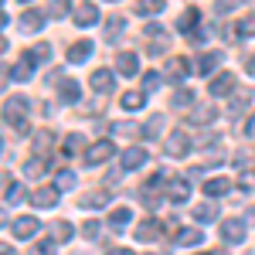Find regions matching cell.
I'll return each instance as SVG.
<instances>
[{
    "instance_id": "obj_11",
    "label": "cell",
    "mask_w": 255,
    "mask_h": 255,
    "mask_svg": "<svg viewBox=\"0 0 255 255\" xmlns=\"http://www.w3.org/2000/svg\"><path fill=\"white\" fill-rule=\"evenodd\" d=\"M167 194H170L174 204H184V201L191 197V184H187L184 177H174V180H170V187H167Z\"/></svg>"
},
{
    "instance_id": "obj_4",
    "label": "cell",
    "mask_w": 255,
    "mask_h": 255,
    "mask_svg": "<svg viewBox=\"0 0 255 255\" xmlns=\"http://www.w3.org/2000/svg\"><path fill=\"white\" fill-rule=\"evenodd\" d=\"M113 157V139H96L89 150H85V167H96V163H102V160Z\"/></svg>"
},
{
    "instance_id": "obj_14",
    "label": "cell",
    "mask_w": 255,
    "mask_h": 255,
    "mask_svg": "<svg viewBox=\"0 0 255 255\" xmlns=\"http://www.w3.org/2000/svg\"><path fill=\"white\" fill-rule=\"evenodd\" d=\"M116 72L119 75H136L139 72V58L133 55V51H123V55L116 58Z\"/></svg>"
},
{
    "instance_id": "obj_51",
    "label": "cell",
    "mask_w": 255,
    "mask_h": 255,
    "mask_svg": "<svg viewBox=\"0 0 255 255\" xmlns=\"http://www.w3.org/2000/svg\"><path fill=\"white\" fill-rule=\"evenodd\" d=\"M106 255H136V252H129V249H113V252H106Z\"/></svg>"
},
{
    "instance_id": "obj_37",
    "label": "cell",
    "mask_w": 255,
    "mask_h": 255,
    "mask_svg": "<svg viewBox=\"0 0 255 255\" xmlns=\"http://www.w3.org/2000/svg\"><path fill=\"white\" fill-rule=\"evenodd\" d=\"M68 238H72V225H68V221H58V225H55V242L65 245Z\"/></svg>"
},
{
    "instance_id": "obj_55",
    "label": "cell",
    "mask_w": 255,
    "mask_h": 255,
    "mask_svg": "<svg viewBox=\"0 0 255 255\" xmlns=\"http://www.w3.org/2000/svg\"><path fill=\"white\" fill-rule=\"evenodd\" d=\"M3 51H7V41H0V55H3Z\"/></svg>"
},
{
    "instance_id": "obj_6",
    "label": "cell",
    "mask_w": 255,
    "mask_h": 255,
    "mask_svg": "<svg viewBox=\"0 0 255 255\" xmlns=\"http://www.w3.org/2000/svg\"><path fill=\"white\" fill-rule=\"evenodd\" d=\"M58 187H38V191H31V204L34 208H55L58 204Z\"/></svg>"
},
{
    "instance_id": "obj_28",
    "label": "cell",
    "mask_w": 255,
    "mask_h": 255,
    "mask_svg": "<svg viewBox=\"0 0 255 255\" xmlns=\"http://www.w3.org/2000/svg\"><path fill=\"white\" fill-rule=\"evenodd\" d=\"M163 7H167L163 0H139V3H136V10L143 14V17H153V14H160Z\"/></svg>"
},
{
    "instance_id": "obj_57",
    "label": "cell",
    "mask_w": 255,
    "mask_h": 255,
    "mask_svg": "<svg viewBox=\"0 0 255 255\" xmlns=\"http://www.w3.org/2000/svg\"><path fill=\"white\" fill-rule=\"evenodd\" d=\"M20 3H31V0H20Z\"/></svg>"
},
{
    "instance_id": "obj_25",
    "label": "cell",
    "mask_w": 255,
    "mask_h": 255,
    "mask_svg": "<svg viewBox=\"0 0 255 255\" xmlns=\"http://www.w3.org/2000/svg\"><path fill=\"white\" fill-rule=\"evenodd\" d=\"M113 197H109V191H96V194H85L82 197V208H106Z\"/></svg>"
},
{
    "instance_id": "obj_7",
    "label": "cell",
    "mask_w": 255,
    "mask_h": 255,
    "mask_svg": "<svg viewBox=\"0 0 255 255\" xmlns=\"http://www.w3.org/2000/svg\"><path fill=\"white\" fill-rule=\"evenodd\" d=\"M232 92H235V75H232V72H221V75L211 79V96H215V99L232 96Z\"/></svg>"
},
{
    "instance_id": "obj_40",
    "label": "cell",
    "mask_w": 255,
    "mask_h": 255,
    "mask_svg": "<svg viewBox=\"0 0 255 255\" xmlns=\"http://www.w3.org/2000/svg\"><path fill=\"white\" fill-rule=\"evenodd\" d=\"M215 7H218V14H232L235 7H242V0H215Z\"/></svg>"
},
{
    "instance_id": "obj_56",
    "label": "cell",
    "mask_w": 255,
    "mask_h": 255,
    "mask_svg": "<svg viewBox=\"0 0 255 255\" xmlns=\"http://www.w3.org/2000/svg\"><path fill=\"white\" fill-rule=\"evenodd\" d=\"M0 150H3V139H0Z\"/></svg>"
},
{
    "instance_id": "obj_29",
    "label": "cell",
    "mask_w": 255,
    "mask_h": 255,
    "mask_svg": "<svg viewBox=\"0 0 255 255\" xmlns=\"http://www.w3.org/2000/svg\"><path fill=\"white\" fill-rule=\"evenodd\" d=\"M252 34H255V14H249L235 24V38H252Z\"/></svg>"
},
{
    "instance_id": "obj_41",
    "label": "cell",
    "mask_w": 255,
    "mask_h": 255,
    "mask_svg": "<svg viewBox=\"0 0 255 255\" xmlns=\"http://www.w3.org/2000/svg\"><path fill=\"white\" fill-rule=\"evenodd\" d=\"M143 89H146V92L160 89V75H157V72H146V75H143Z\"/></svg>"
},
{
    "instance_id": "obj_16",
    "label": "cell",
    "mask_w": 255,
    "mask_h": 255,
    "mask_svg": "<svg viewBox=\"0 0 255 255\" xmlns=\"http://www.w3.org/2000/svg\"><path fill=\"white\" fill-rule=\"evenodd\" d=\"M215 116H218V109H211V106H194L187 119H191L194 126H208V123H215Z\"/></svg>"
},
{
    "instance_id": "obj_13",
    "label": "cell",
    "mask_w": 255,
    "mask_h": 255,
    "mask_svg": "<svg viewBox=\"0 0 255 255\" xmlns=\"http://www.w3.org/2000/svg\"><path fill=\"white\" fill-rule=\"evenodd\" d=\"M55 85H58V96H61V102H75V99L82 96V85H79L75 79H58Z\"/></svg>"
},
{
    "instance_id": "obj_26",
    "label": "cell",
    "mask_w": 255,
    "mask_h": 255,
    "mask_svg": "<svg viewBox=\"0 0 255 255\" xmlns=\"http://www.w3.org/2000/svg\"><path fill=\"white\" fill-rule=\"evenodd\" d=\"M160 228H163L160 221H143V225L136 228V242H150V238H157Z\"/></svg>"
},
{
    "instance_id": "obj_33",
    "label": "cell",
    "mask_w": 255,
    "mask_h": 255,
    "mask_svg": "<svg viewBox=\"0 0 255 255\" xmlns=\"http://www.w3.org/2000/svg\"><path fill=\"white\" fill-rule=\"evenodd\" d=\"M68 10H72L68 0H51V3H48V14H51V17H68Z\"/></svg>"
},
{
    "instance_id": "obj_42",
    "label": "cell",
    "mask_w": 255,
    "mask_h": 255,
    "mask_svg": "<svg viewBox=\"0 0 255 255\" xmlns=\"http://www.w3.org/2000/svg\"><path fill=\"white\" fill-rule=\"evenodd\" d=\"M184 106H194V96L191 92H177L174 96V109H184Z\"/></svg>"
},
{
    "instance_id": "obj_17",
    "label": "cell",
    "mask_w": 255,
    "mask_h": 255,
    "mask_svg": "<svg viewBox=\"0 0 255 255\" xmlns=\"http://www.w3.org/2000/svg\"><path fill=\"white\" fill-rule=\"evenodd\" d=\"M197 20H201V14H197V7H187V10L180 14V20H177V27H180L184 34H191V38H194V27H197Z\"/></svg>"
},
{
    "instance_id": "obj_38",
    "label": "cell",
    "mask_w": 255,
    "mask_h": 255,
    "mask_svg": "<svg viewBox=\"0 0 255 255\" xmlns=\"http://www.w3.org/2000/svg\"><path fill=\"white\" fill-rule=\"evenodd\" d=\"M20 201H24V187L20 184H10L7 187V204H20Z\"/></svg>"
},
{
    "instance_id": "obj_22",
    "label": "cell",
    "mask_w": 255,
    "mask_h": 255,
    "mask_svg": "<svg viewBox=\"0 0 255 255\" xmlns=\"http://www.w3.org/2000/svg\"><path fill=\"white\" fill-rule=\"evenodd\" d=\"M218 61H221V51H208V55H201V58H197V72H201V75H208V72H215L218 68Z\"/></svg>"
},
{
    "instance_id": "obj_46",
    "label": "cell",
    "mask_w": 255,
    "mask_h": 255,
    "mask_svg": "<svg viewBox=\"0 0 255 255\" xmlns=\"http://www.w3.org/2000/svg\"><path fill=\"white\" fill-rule=\"evenodd\" d=\"M79 143H82L79 136H68V139H65V153H75V150H79Z\"/></svg>"
},
{
    "instance_id": "obj_8",
    "label": "cell",
    "mask_w": 255,
    "mask_h": 255,
    "mask_svg": "<svg viewBox=\"0 0 255 255\" xmlns=\"http://www.w3.org/2000/svg\"><path fill=\"white\" fill-rule=\"evenodd\" d=\"M119 160H123V170H139V167L150 160V153H146L143 146H129V150H126Z\"/></svg>"
},
{
    "instance_id": "obj_53",
    "label": "cell",
    "mask_w": 255,
    "mask_h": 255,
    "mask_svg": "<svg viewBox=\"0 0 255 255\" xmlns=\"http://www.w3.org/2000/svg\"><path fill=\"white\" fill-rule=\"evenodd\" d=\"M3 225H7V211L0 208V228H3Z\"/></svg>"
},
{
    "instance_id": "obj_34",
    "label": "cell",
    "mask_w": 255,
    "mask_h": 255,
    "mask_svg": "<svg viewBox=\"0 0 255 255\" xmlns=\"http://www.w3.org/2000/svg\"><path fill=\"white\" fill-rule=\"evenodd\" d=\"M55 249H58V242H51V238H44V242H38L34 249L27 255H55Z\"/></svg>"
},
{
    "instance_id": "obj_48",
    "label": "cell",
    "mask_w": 255,
    "mask_h": 255,
    "mask_svg": "<svg viewBox=\"0 0 255 255\" xmlns=\"http://www.w3.org/2000/svg\"><path fill=\"white\" fill-rule=\"evenodd\" d=\"M245 72H249V75H255V55H249V58H245Z\"/></svg>"
},
{
    "instance_id": "obj_5",
    "label": "cell",
    "mask_w": 255,
    "mask_h": 255,
    "mask_svg": "<svg viewBox=\"0 0 255 255\" xmlns=\"http://www.w3.org/2000/svg\"><path fill=\"white\" fill-rule=\"evenodd\" d=\"M191 75V61L184 58V55H174V58L167 61V79L170 82H184Z\"/></svg>"
},
{
    "instance_id": "obj_19",
    "label": "cell",
    "mask_w": 255,
    "mask_h": 255,
    "mask_svg": "<svg viewBox=\"0 0 255 255\" xmlns=\"http://www.w3.org/2000/svg\"><path fill=\"white\" fill-rule=\"evenodd\" d=\"M228 191H232V180H225V177H215V180L204 184V194L208 197H225Z\"/></svg>"
},
{
    "instance_id": "obj_27",
    "label": "cell",
    "mask_w": 255,
    "mask_h": 255,
    "mask_svg": "<svg viewBox=\"0 0 255 255\" xmlns=\"http://www.w3.org/2000/svg\"><path fill=\"white\" fill-rule=\"evenodd\" d=\"M129 218H133V211H129V208H116V211H113V218H109V225H113L116 232H123V228L129 225Z\"/></svg>"
},
{
    "instance_id": "obj_44",
    "label": "cell",
    "mask_w": 255,
    "mask_h": 255,
    "mask_svg": "<svg viewBox=\"0 0 255 255\" xmlns=\"http://www.w3.org/2000/svg\"><path fill=\"white\" fill-rule=\"evenodd\" d=\"M34 146H38V153L48 150V146H51V133H38V136H34Z\"/></svg>"
},
{
    "instance_id": "obj_35",
    "label": "cell",
    "mask_w": 255,
    "mask_h": 255,
    "mask_svg": "<svg viewBox=\"0 0 255 255\" xmlns=\"http://www.w3.org/2000/svg\"><path fill=\"white\" fill-rule=\"evenodd\" d=\"M113 133H119V136H139V126L136 123H113Z\"/></svg>"
},
{
    "instance_id": "obj_45",
    "label": "cell",
    "mask_w": 255,
    "mask_h": 255,
    "mask_svg": "<svg viewBox=\"0 0 255 255\" xmlns=\"http://www.w3.org/2000/svg\"><path fill=\"white\" fill-rule=\"evenodd\" d=\"M238 187H245V191H249V187H255V174H252V170H245V174L238 177Z\"/></svg>"
},
{
    "instance_id": "obj_43",
    "label": "cell",
    "mask_w": 255,
    "mask_h": 255,
    "mask_svg": "<svg viewBox=\"0 0 255 255\" xmlns=\"http://www.w3.org/2000/svg\"><path fill=\"white\" fill-rule=\"evenodd\" d=\"M31 55H34V61H48V58H51V48H48V44H38Z\"/></svg>"
},
{
    "instance_id": "obj_15",
    "label": "cell",
    "mask_w": 255,
    "mask_h": 255,
    "mask_svg": "<svg viewBox=\"0 0 255 255\" xmlns=\"http://www.w3.org/2000/svg\"><path fill=\"white\" fill-rule=\"evenodd\" d=\"M38 218H17V221H14V235L17 238H34L38 235Z\"/></svg>"
},
{
    "instance_id": "obj_10",
    "label": "cell",
    "mask_w": 255,
    "mask_h": 255,
    "mask_svg": "<svg viewBox=\"0 0 255 255\" xmlns=\"http://www.w3.org/2000/svg\"><path fill=\"white\" fill-rule=\"evenodd\" d=\"M34 65H38V61L31 58V51H27V55L10 68V79H14V82H27V79H31V72H34Z\"/></svg>"
},
{
    "instance_id": "obj_23",
    "label": "cell",
    "mask_w": 255,
    "mask_h": 255,
    "mask_svg": "<svg viewBox=\"0 0 255 255\" xmlns=\"http://www.w3.org/2000/svg\"><path fill=\"white\" fill-rule=\"evenodd\" d=\"M123 109H143L146 106V92H139V89H133V92H123Z\"/></svg>"
},
{
    "instance_id": "obj_52",
    "label": "cell",
    "mask_w": 255,
    "mask_h": 255,
    "mask_svg": "<svg viewBox=\"0 0 255 255\" xmlns=\"http://www.w3.org/2000/svg\"><path fill=\"white\" fill-rule=\"evenodd\" d=\"M0 255H17V252H14L10 245H0Z\"/></svg>"
},
{
    "instance_id": "obj_9",
    "label": "cell",
    "mask_w": 255,
    "mask_h": 255,
    "mask_svg": "<svg viewBox=\"0 0 255 255\" xmlns=\"http://www.w3.org/2000/svg\"><path fill=\"white\" fill-rule=\"evenodd\" d=\"M41 27H44V14H41V10L31 7V10H24V14H20V31L34 34V31H41Z\"/></svg>"
},
{
    "instance_id": "obj_3",
    "label": "cell",
    "mask_w": 255,
    "mask_h": 255,
    "mask_svg": "<svg viewBox=\"0 0 255 255\" xmlns=\"http://www.w3.org/2000/svg\"><path fill=\"white\" fill-rule=\"evenodd\" d=\"M249 235V225H245V218H225L221 221V238L228 242V245H238L242 238Z\"/></svg>"
},
{
    "instance_id": "obj_24",
    "label": "cell",
    "mask_w": 255,
    "mask_h": 255,
    "mask_svg": "<svg viewBox=\"0 0 255 255\" xmlns=\"http://www.w3.org/2000/svg\"><path fill=\"white\" fill-rule=\"evenodd\" d=\"M44 170H48V160L41 157V153H34V157L24 163V174H27V177H41Z\"/></svg>"
},
{
    "instance_id": "obj_49",
    "label": "cell",
    "mask_w": 255,
    "mask_h": 255,
    "mask_svg": "<svg viewBox=\"0 0 255 255\" xmlns=\"http://www.w3.org/2000/svg\"><path fill=\"white\" fill-rule=\"evenodd\" d=\"M3 187H10V174H7V170H0V191H3Z\"/></svg>"
},
{
    "instance_id": "obj_36",
    "label": "cell",
    "mask_w": 255,
    "mask_h": 255,
    "mask_svg": "<svg viewBox=\"0 0 255 255\" xmlns=\"http://www.w3.org/2000/svg\"><path fill=\"white\" fill-rule=\"evenodd\" d=\"M194 218H197V221H215L218 211L211 208V204H197V208H194Z\"/></svg>"
},
{
    "instance_id": "obj_12",
    "label": "cell",
    "mask_w": 255,
    "mask_h": 255,
    "mask_svg": "<svg viewBox=\"0 0 255 255\" xmlns=\"http://www.w3.org/2000/svg\"><path fill=\"white\" fill-rule=\"evenodd\" d=\"M99 20V7L96 3H82V7H75V24L79 27H92Z\"/></svg>"
},
{
    "instance_id": "obj_30",
    "label": "cell",
    "mask_w": 255,
    "mask_h": 255,
    "mask_svg": "<svg viewBox=\"0 0 255 255\" xmlns=\"http://www.w3.org/2000/svg\"><path fill=\"white\" fill-rule=\"evenodd\" d=\"M249 106H255V92H238L232 99V113H245Z\"/></svg>"
},
{
    "instance_id": "obj_50",
    "label": "cell",
    "mask_w": 255,
    "mask_h": 255,
    "mask_svg": "<svg viewBox=\"0 0 255 255\" xmlns=\"http://www.w3.org/2000/svg\"><path fill=\"white\" fill-rule=\"evenodd\" d=\"M245 133H249V136H255V116H249V123H245Z\"/></svg>"
},
{
    "instance_id": "obj_47",
    "label": "cell",
    "mask_w": 255,
    "mask_h": 255,
    "mask_svg": "<svg viewBox=\"0 0 255 255\" xmlns=\"http://www.w3.org/2000/svg\"><path fill=\"white\" fill-rule=\"evenodd\" d=\"M85 238H99V221H89L85 225Z\"/></svg>"
},
{
    "instance_id": "obj_32",
    "label": "cell",
    "mask_w": 255,
    "mask_h": 255,
    "mask_svg": "<svg viewBox=\"0 0 255 255\" xmlns=\"http://www.w3.org/2000/svg\"><path fill=\"white\" fill-rule=\"evenodd\" d=\"M55 187H58V191H72V187H75V174H72V170H58Z\"/></svg>"
},
{
    "instance_id": "obj_54",
    "label": "cell",
    "mask_w": 255,
    "mask_h": 255,
    "mask_svg": "<svg viewBox=\"0 0 255 255\" xmlns=\"http://www.w3.org/2000/svg\"><path fill=\"white\" fill-rule=\"evenodd\" d=\"M3 27H7V14L0 10V31H3Z\"/></svg>"
},
{
    "instance_id": "obj_2",
    "label": "cell",
    "mask_w": 255,
    "mask_h": 255,
    "mask_svg": "<svg viewBox=\"0 0 255 255\" xmlns=\"http://www.w3.org/2000/svg\"><path fill=\"white\" fill-rule=\"evenodd\" d=\"M191 146H194V139L187 136L184 129H174V133L167 136V143H163V150H167V157H174V160L187 157V153H191Z\"/></svg>"
},
{
    "instance_id": "obj_39",
    "label": "cell",
    "mask_w": 255,
    "mask_h": 255,
    "mask_svg": "<svg viewBox=\"0 0 255 255\" xmlns=\"http://www.w3.org/2000/svg\"><path fill=\"white\" fill-rule=\"evenodd\" d=\"M123 24H126L123 17H109V24H106V34H109V38H116V34H123Z\"/></svg>"
},
{
    "instance_id": "obj_31",
    "label": "cell",
    "mask_w": 255,
    "mask_h": 255,
    "mask_svg": "<svg viewBox=\"0 0 255 255\" xmlns=\"http://www.w3.org/2000/svg\"><path fill=\"white\" fill-rule=\"evenodd\" d=\"M160 126H163V116H153L146 126H143V129H139V136H143V139H153L160 133Z\"/></svg>"
},
{
    "instance_id": "obj_1",
    "label": "cell",
    "mask_w": 255,
    "mask_h": 255,
    "mask_svg": "<svg viewBox=\"0 0 255 255\" xmlns=\"http://www.w3.org/2000/svg\"><path fill=\"white\" fill-rule=\"evenodd\" d=\"M3 123L7 126H17V129H27V99L24 96H10L3 102Z\"/></svg>"
},
{
    "instance_id": "obj_18",
    "label": "cell",
    "mask_w": 255,
    "mask_h": 255,
    "mask_svg": "<svg viewBox=\"0 0 255 255\" xmlns=\"http://www.w3.org/2000/svg\"><path fill=\"white\" fill-rule=\"evenodd\" d=\"M89 55H92V41H89V38H85V41H75V44L68 48V61H72V65L85 61Z\"/></svg>"
},
{
    "instance_id": "obj_21",
    "label": "cell",
    "mask_w": 255,
    "mask_h": 255,
    "mask_svg": "<svg viewBox=\"0 0 255 255\" xmlns=\"http://www.w3.org/2000/svg\"><path fill=\"white\" fill-rule=\"evenodd\" d=\"M92 89H96V92H109V89H113V72H109V68L92 72Z\"/></svg>"
},
{
    "instance_id": "obj_58",
    "label": "cell",
    "mask_w": 255,
    "mask_h": 255,
    "mask_svg": "<svg viewBox=\"0 0 255 255\" xmlns=\"http://www.w3.org/2000/svg\"><path fill=\"white\" fill-rule=\"evenodd\" d=\"M0 3H3V0H0Z\"/></svg>"
},
{
    "instance_id": "obj_20",
    "label": "cell",
    "mask_w": 255,
    "mask_h": 255,
    "mask_svg": "<svg viewBox=\"0 0 255 255\" xmlns=\"http://www.w3.org/2000/svg\"><path fill=\"white\" fill-rule=\"evenodd\" d=\"M174 242H177V245H187V249H194V245H201V242H204V235H201V228H184V232H177Z\"/></svg>"
}]
</instances>
